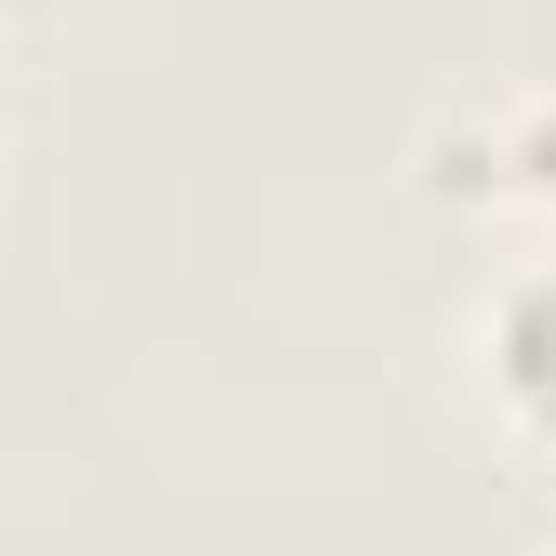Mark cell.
<instances>
[{"instance_id":"4","label":"cell","mask_w":556,"mask_h":556,"mask_svg":"<svg viewBox=\"0 0 556 556\" xmlns=\"http://www.w3.org/2000/svg\"><path fill=\"white\" fill-rule=\"evenodd\" d=\"M543 556H556V530H543Z\"/></svg>"},{"instance_id":"3","label":"cell","mask_w":556,"mask_h":556,"mask_svg":"<svg viewBox=\"0 0 556 556\" xmlns=\"http://www.w3.org/2000/svg\"><path fill=\"white\" fill-rule=\"evenodd\" d=\"M0 119H14V66H0Z\"/></svg>"},{"instance_id":"2","label":"cell","mask_w":556,"mask_h":556,"mask_svg":"<svg viewBox=\"0 0 556 556\" xmlns=\"http://www.w3.org/2000/svg\"><path fill=\"white\" fill-rule=\"evenodd\" d=\"M464 358H477V384H491V410H504L517 464H543V477H556V252H530L504 292L477 305Z\"/></svg>"},{"instance_id":"1","label":"cell","mask_w":556,"mask_h":556,"mask_svg":"<svg viewBox=\"0 0 556 556\" xmlns=\"http://www.w3.org/2000/svg\"><path fill=\"white\" fill-rule=\"evenodd\" d=\"M410 173H425L438 213H543L556 226V80H504V93L451 106L410 147Z\"/></svg>"}]
</instances>
